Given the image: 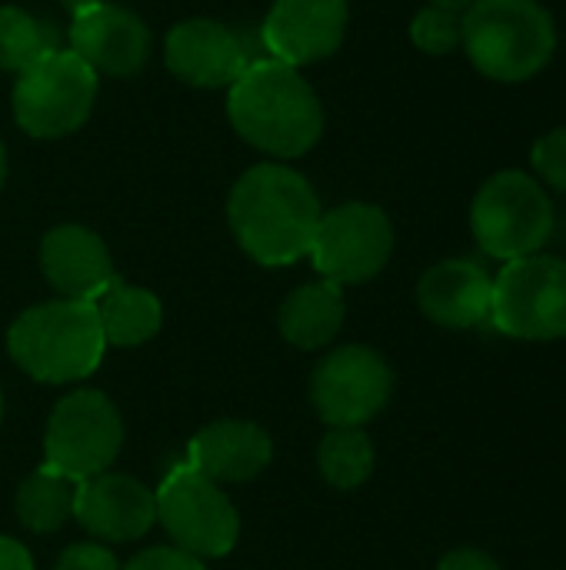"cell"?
Listing matches in <instances>:
<instances>
[{"mask_svg":"<svg viewBox=\"0 0 566 570\" xmlns=\"http://www.w3.org/2000/svg\"><path fill=\"white\" fill-rule=\"evenodd\" d=\"M53 570H120V561L113 558L110 548H103L97 541H87V544H70L57 558Z\"/></svg>","mask_w":566,"mask_h":570,"instance_id":"cell-26","label":"cell"},{"mask_svg":"<svg viewBox=\"0 0 566 570\" xmlns=\"http://www.w3.org/2000/svg\"><path fill=\"white\" fill-rule=\"evenodd\" d=\"M120 570H207L200 558L177 551V548H147L140 551L133 561H127V568Z\"/></svg>","mask_w":566,"mask_h":570,"instance_id":"cell-27","label":"cell"},{"mask_svg":"<svg viewBox=\"0 0 566 570\" xmlns=\"http://www.w3.org/2000/svg\"><path fill=\"white\" fill-rule=\"evenodd\" d=\"M437 570H504L487 551H480V548H457V551H450Z\"/></svg>","mask_w":566,"mask_h":570,"instance_id":"cell-28","label":"cell"},{"mask_svg":"<svg viewBox=\"0 0 566 570\" xmlns=\"http://www.w3.org/2000/svg\"><path fill=\"white\" fill-rule=\"evenodd\" d=\"M377 464L374 441L364 428H330V434L317 448V471L337 491H354L370 481Z\"/></svg>","mask_w":566,"mask_h":570,"instance_id":"cell-22","label":"cell"},{"mask_svg":"<svg viewBox=\"0 0 566 570\" xmlns=\"http://www.w3.org/2000/svg\"><path fill=\"white\" fill-rule=\"evenodd\" d=\"M394 254V224L374 204H340L320 217L314 234V267L340 287L374 281Z\"/></svg>","mask_w":566,"mask_h":570,"instance_id":"cell-11","label":"cell"},{"mask_svg":"<svg viewBox=\"0 0 566 570\" xmlns=\"http://www.w3.org/2000/svg\"><path fill=\"white\" fill-rule=\"evenodd\" d=\"M394 394V371L367 344H347L330 351L310 377V401L330 428L370 424Z\"/></svg>","mask_w":566,"mask_h":570,"instance_id":"cell-10","label":"cell"},{"mask_svg":"<svg viewBox=\"0 0 566 570\" xmlns=\"http://www.w3.org/2000/svg\"><path fill=\"white\" fill-rule=\"evenodd\" d=\"M153 498L157 521L163 524L177 551H187L200 561L224 558L234 551L240 538L237 508L220 491V484L203 478L197 468H190L187 461L173 464Z\"/></svg>","mask_w":566,"mask_h":570,"instance_id":"cell-7","label":"cell"},{"mask_svg":"<svg viewBox=\"0 0 566 570\" xmlns=\"http://www.w3.org/2000/svg\"><path fill=\"white\" fill-rule=\"evenodd\" d=\"M7 180V154H3V144H0V187Z\"/></svg>","mask_w":566,"mask_h":570,"instance_id":"cell-32","label":"cell"},{"mask_svg":"<svg viewBox=\"0 0 566 570\" xmlns=\"http://www.w3.org/2000/svg\"><path fill=\"white\" fill-rule=\"evenodd\" d=\"M70 50L93 70L110 77L137 73L150 53V30L143 20L117 3H97L73 17Z\"/></svg>","mask_w":566,"mask_h":570,"instance_id":"cell-14","label":"cell"},{"mask_svg":"<svg viewBox=\"0 0 566 570\" xmlns=\"http://www.w3.org/2000/svg\"><path fill=\"white\" fill-rule=\"evenodd\" d=\"M460 23L464 53L497 83L534 80L557 53V20L540 0H477Z\"/></svg>","mask_w":566,"mask_h":570,"instance_id":"cell-3","label":"cell"},{"mask_svg":"<svg viewBox=\"0 0 566 570\" xmlns=\"http://www.w3.org/2000/svg\"><path fill=\"white\" fill-rule=\"evenodd\" d=\"M344 287L334 281H310L297 287L280 307V334L300 351L327 347L344 327Z\"/></svg>","mask_w":566,"mask_h":570,"instance_id":"cell-19","label":"cell"},{"mask_svg":"<svg viewBox=\"0 0 566 570\" xmlns=\"http://www.w3.org/2000/svg\"><path fill=\"white\" fill-rule=\"evenodd\" d=\"M103 341L113 347H137L147 344L160 324H163V304L157 301V294L123 284L120 277H113L100 297L93 301Z\"/></svg>","mask_w":566,"mask_h":570,"instance_id":"cell-20","label":"cell"},{"mask_svg":"<svg viewBox=\"0 0 566 570\" xmlns=\"http://www.w3.org/2000/svg\"><path fill=\"white\" fill-rule=\"evenodd\" d=\"M237 244L264 267H287L310 254L324 207L304 174L284 164L250 167L230 190Z\"/></svg>","mask_w":566,"mask_h":570,"instance_id":"cell-1","label":"cell"},{"mask_svg":"<svg viewBox=\"0 0 566 570\" xmlns=\"http://www.w3.org/2000/svg\"><path fill=\"white\" fill-rule=\"evenodd\" d=\"M434 7H444V10H454V13H464V10H470L477 0H430Z\"/></svg>","mask_w":566,"mask_h":570,"instance_id":"cell-31","label":"cell"},{"mask_svg":"<svg viewBox=\"0 0 566 570\" xmlns=\"http://www.w3.org/2000/svg\"><path fill=\"white\" fill-rule=\"evenodd\" d=\"M234 130L270 157H300L324 134V107L314 87L280 60L250 63L227 97Z\"/></svg>","mask_w":566,"mask_h":570,"instance_id":"cell-2","label":"cell"},{"mask_svg":"<svg viewBox=\"0 0 566 570\" xmlns=\"http://www.w3.org/2000/svg\"><path fill=\"white\" fill-rule=\"evenodd\" d=\"M490 324L514 341H566V261L530 254L507 261L494 277Z\"/></svg>","mask_w":566,"mask_h":570,"instance_id":"cell-6","label":"cell"},{"mask_svg":"<svg viewBox=\"0 0 566 570\" xmlns=\"http://www.w3.org/2000/svg\"><path fill=\"white\" fill-rule=\"evenodd\" d=\"M550 190L524 170H497L470 204V230L480 250L494 261H520L540 254L554 234Z\"/></svg>","mask_w":566,"mask_h":570,"instance_id":"cell-5","label":"cell"},{"mask_svg":"<svg viewBox=\"0 0 566 570\" xmlns=\"http://www.w3.org/2000/svg\"><path fill=\"white\" fill-rule=\"evenodd\" d=\"M97 100V73L73 50H47L13 83V117L30 137L73 134Z\"/></svg>","mask_w":566,"mask_h":570,"instance_id":"cell-8","label":"cell"},{"mask_svg":"<svg viewBox=\"0 0 566 570\" xmlns=\"http://www.w3.org/2000/svg\"><path fill=\"white\" fill-rule=\"evenodd\" d=\"M40 267H43L47 284L60 297L90 301V304L117 277L107 244L80 224H60L43 237Z\"/></svg>","mask_w":566,"mask_h":570,"instance_id":"cell-17","label":"cell"},{"mask_svg":"<svg viewBox=\"0 0 566 570\" xmlns=\"http://www.w3.org/2000/svg\"><path fill=\"white\" fill-rule=\"evenodd\" d=\"M123 448V421L113 401L100 391H73L67 394L43 434V454L47 464L70 481H90L117 461Z\"/></svg>","mask_w":566,"mask_h":570,"instance_id":"cell-9","label":"cell"},{"mask_svg":"<svg viewBox=\"0 0 566 570\" xmlns=\"http://www.w3.org/2000/svg\"><path fill=\"white\" fill-rule=\"evenodd\" d=\"M13 364L40 384H73L100 367L107 351L90 301H47L23 311L7 331Z\"/></svg>","mask_w":566,"mask_h":570,"instance_id":"cell-4","label":"cell"},{"mask_svg":"<svg viewBox=\"0 0 566 570\" xmlns=\"http://www.w3.org/2000/svg\"><path fill=\"white\" fill-rule=\"evenodd\" d=\"M0 570H33L30 551L20 541L3 538V534H0Z\"/></svg>","mask_w":566,"mask_h":570,"instance_id":"cell-29","label":"cell"},{"mask_svg":"<svg viewBox=\"0 0 566 570\" xmlns=\"http://www.w3.org/2000/svg\"><path fill=\"white\" fill-rule=\"evenodd\" d=\"M0 421H3V397H0Z\"/></svg>","mask_w":566,"mask_h":570,"instance_id":"cell-33","label":"cell"},{"mask_svg":"<svg viewBox=\"0 0 566 570\" xmlns=\"http://www.w3.org/2000/svg\"><path fill=\"white\" fill-rule=\"evenodd\" d=\"M494 274L467 257L434 264L417 284V304L427 321L447 331H470L490 324Z\"/></svg>","mask_w":566,"mask_h":570,"instance_id":"cell-16","label":"cell"},{"mask_svg":"<svg viewBox=\"0 0 566 570\" xmlns=\"http://www.w3.org/2000/svg\"><path fill=\"white\" fill-rule=\"evenodd\" d=\"M63 3V10L70 13V17H77V13H83V10H90V7H97V3H103V0H60Z\"/></svg>","mask_w":566,"mask_h":570,"instance_id":"cell-30","label":"cell"},{"mask_svg":"<svg viewBox=\"0 0 566 570\" xmlns=\"http://www.w3.org/2000/svg\"><path fill=\"white\" fill-rule=\"evenodd\" d=\"M53 47V33L37 17L20 7H0V70L20 73Z\"/></svg>","mask_w":566,"mask_h":570,"instance_id":"cell-23","label":"cell"},{"mask_svg":"<svg viewBox=\"0 0 566 570\" xmlns=\"http://www.w3.org/2000/svg\"><path fill=\"white\" fill-rule=\"evenodd\" d=\"M73 504H77V481H70L67 474L53 471L50 464L37 468L17 491V521L33 531V534H53L67 524V518H73Z\"/></svg>","mask_w":566,"mask_h":570,"instance_id":"cell-21","label":"cell"},{"mask_svg":"<svg viewBox=\"0 0 566 570\" xmlns=\"http://www.w3.org/2000/svg\"><path fill=\"white\" fill-rule=\"evenodd\" d=\"M530 164L547 190L566 194V127H554L544 137H537L530 150Z\"/></svg>","mask_w":566,"mask_h":570,"instance_id":"cell-25","label":"cell"},{"mask_svg":"<svg viewBox=\"0 0 566 570\" xmlns=\"http://www.w3.org/2000/svg\"><path fill=\"white\" fill-rule=\"evenodd\" d=\"M410 40L417 43V50L434 53V57H444V53L457 50L460 40H464L460 13L434 7V3L417 10V17L410 20Z\"/></svg>","mask_w":566,"mask_h":570,"instance_id":"cell-24","label":"cell"},{"mask_svg":"<svg viewBox=\"0 0 566 570\" xmlns=\"http://www.w3.org/2000/svg\"><path fill=\"white\" fill-rule=\"evenodd\" d=\"M274 461L270 434L254 421H214L187 448V464L214 484H244Z\"/></svg>","mask_w":566,"mask_h":570,"instance_id":"cell-18","label":"cell"},{"mask_svg":"<svg viewBox=\"0 0 566 570\" xmlns=\"http://www.w3.org/2000/svg\"><path fill=\"white\" fill-rule=\"evenodd\" d=\"M347 0H277L264 20L260 40L270 60L304 67L330 57L347 33Z\"/></svg>","mask_w":566,"mask_h":570,"instance_id":"cell-12","label":"cell"},{"mask_svg":"<svg viewBox=\"0 0 566 570\" xmlns=\"http://www.w3.org/2000/svg\"><path fill=\"white\" fill-rule=\"evenodd\" d=\"M167 67L193 87H230L247 67V40L214 20H183L167 33Z\"/></svg>","mask_w":566,"mask_h":570,"instance_id":"cell-15","label":"cell"},{"mask_svg":"<svg viewBox=\"0 0 566 570\" xmlns=\"http://www.w3.org/2000/svg\"><path fill=\"white\" fill-rule=\"evenodd\" d=\"M73 518L93 541L123 544L143 538L157 524V498L137 478L103 471L77 484Z\"/></svg>","mask_w":566,"mask_h":570,"instance_id":"cell-13","label":"cell"}]
</instances>
